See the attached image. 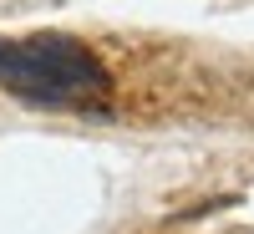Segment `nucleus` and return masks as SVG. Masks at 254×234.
Masks as SVG:
<instances>
[{"instance_id": "obj_1", "label": "nucleus", "mask_w": 254, "mask_h": 234, "mask_svg": "<svg viewBox=\"0 0 254 234\" xmlns=\"http://www.w3.org/2000/svg\"><path fill=\"white\" fill-rule=\"evenodd\" d=\"M0 87L31 107H107L112 72L87 41L41 31L26 41H0Z\"/></svg>"}]
</instances>
